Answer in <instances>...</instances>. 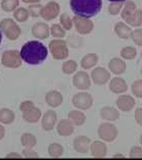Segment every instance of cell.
Here are the masks:
<instances>
[{"label": "cell", "instance_id": "1", "mask_svg": "<svg viewBox=\"0 0 142 160\" xmlns=\"http://www.w3.org/2000/svg\"><path fill=\"white\" fill-rule=\"evenodd\" d=\"M21 60L29 65H39L43 63L47 56L48 49L42 42L31 40L21 46L20 50Z\"/></svg>", "mask_w": 142, "mask_h": 160}, {"label": "cell", "instance_id": "2", "mask_svg": "<svg viewBox=\"0 0 142 160\" xmlns=\"http://www.w3.org/2000/svg\"><path fill=\"white\" fill-rule=\"evenodd\" d=\"M70 6L76 16L92 18L99 13L102 7L101 0H70Z\"/></svg>", "mask_w": 142, "mask_h": 160}, {"label": "cell", "instance_id": "3", "mask_svg": "<svg viewBox=\"0 0 142 160\" xmlns=\"http://www.w3.org/2000/svg\"><path fill=\"white\" fill-rule=\"evenodd\" d=\"M0 31L9 40L17 39L21 33V27L10 18H6L0 22Z\"/></svg>", "mask_w": 142, "mask_h": 160}, {"label": "cell", "instance_id": "4", "mask_svg": "<svg viewBox=\"0 0 142 160\" xmlns=\"http://www.w3.org/2000/svg\"><path fill=\"white\" fill-rule=\"evenodd\" d=\"M21 52L16 49H9L3 52L1 54V64L6 68L17 69L21 66Z\"/></svg>", "mask_w": 142, "mask_h": 160}, {"label": "cell", "instance_id": "5", "mask_svg": "<svg viewBox=\"0 0 142 160\" xmlns=\"http://www.w3.org/2000/svg\"><path fill=\"white\" fill-rule=\"evenodd\" d=\"M49 50L55 60H65L69 57V47L67 42L61 39H54L49 43Z\"/></svg>", "mask_w": 142, "mask_h": 160}, {"label": "cell", "instance_id": "6", "mask_svg": "<svg viewBox=\"0 0 142 160\" xmlns=\"http://www.w3.org/2000/svg\"><path fill=\"white\" fill-rule=\"evenodd\" d=\"M118 128L112 123H102L98 127V136L100 140L107 143H111L118 138Z\"/></svg>", "mask_w": 142, "mask_h": 160}, {"label": "cell", "instance_id": "7", "mask_svg": "<svg viewBox=\"0 0 142 160\" xmlns=\"http://www.w3.org/2000/svg\"><path fill=\"white\" fill-rule=\"evenodd\" d=\"M72 103L74 105V107L77 108L78 110L85 111L92 107L93 99L90 93L81 92L74 94V97H73V99H72Z\"/></svg>", "mask_w": 142, "mask_h": 160}, {"label": "cell", "instance_id": "8", "mask_svg": "<svg viewBox=\"0 0 142 160\" xmlns=\"http://www.w3.org/2000/svg\"><path fill=\"white\" fill-rule=\"evenodd\" d=\"M73 24H74L77 32L81 35H87L91 33L94 28L93 22L90 19H88V18H84V17H79V16L74 17Z\"/></svg>", "mask_w": 142, "mask_h": 160}, {"label": "cell", "instance_id": "9", "mask_svg": "<svg viewBox=\"0 0 142 160\" xmlns=\"http://www.w3.org/2000/svg\"><path fill=\"white\" fill-rule=\"evenodd\" d=\"M60 12V6L57 2L55 1H50L44 6H42L41 13L40 17L45 21H52L55 19L56 17H58Z\"/></svg>", "mask_w": 142, "mask_h": 160}, {"label": "cell", "instance_id": "10", "mask_svg": "<svg viewBox=\"0 0 142 160\" xmlns=\"http://www.w3.org/2000/svg\"><path fill=\"white\" fill-rule=\"evenodd\" d=\"M73 85L79 90H86L91 86V79L85 71L77 72L73 77Z\"/></svg>", "mask_w": 142, "mask_h": 160}, {"label": "cell", "instance_id": "11", "mask_svg": "<svg viewBox=\"0 0 142 160\" xmlns=\"http://www.w3.org/2000/svg\"><path fill=\"white\" fill-rule=\"evenodd\" d=\"M91 79L96 85H104L111 80V73L102 67H96L91 73Z\"/></svg>", "mask_w": 142, "mask_h": 160}, {"label": "cell", "instance_id": "12", "mask_svg": "<svg viewBox=\"0 0 142 160\" xmlns=\"http://www.w3.org/2000/svg\"><path fill=\"white\" fill-rule=\"evenodd\" d=\"M57 122V115L55 111L48 110L46 111L44 115H42V128L45 132H51L55 127V124Z\"/></svg>", "mask_w": 142, "mask_h": 160}, {"label": "cell", "instance_id": "13", "mask_svg": "<svg viewBox=\"0 0 142 160\" xmlns=\"http://www.w3.org/2000/svg\"><path fill=\"white\" fill-rule=\"evenodd\" d=\"M116 107L123 112H129L135 107V99L129 94H122L116 99Z\"/></svg>", "mask_w": 142, "mask_h": 160}, {"label": "cell", "instance_id": "14", "mask_svg": "<svg viewBox=\"0 0 142 160\" xmlns=\"http://www.w3.org/2000/svg\"><path fill=\"white\" fill-rule=\"evenodd\" d=\"M90 145L91 140L86 136H78L77 138H75L74 143H73L74 149L78 153L81 154L88 153V151L90 150Z\"/></svg>", "mask_w": 142, "mask_h": 160}, {"label": "cell", "instance_id": "15", "mask_svg": "<svg viewBox=\"0 0 142 160\" xmlns=\"http://www.w3.org/2000/svg\"><path fill=\"white\" fill-rule=\"evenodd\" d=\"M32 34L37 39H46L50 35V28L44 22H39L32 27Z\"/></svg>", "mask_w": 142, "mask_h": 160}, {"label": "cell", "instance_id": "16", "mask_svg": "<svg viewBox=\"0 0 142 160\" xmlns=\"http://www.w3.org/2000/svg\"><path fill=\"white\" fill-rule=\"evenodd\" d=\"M56 132L61 137H70L75 132V125L70 119H63L57 123Z\"/></svg>", "mask_w": 142, "mask_h": 160}, {"label": "cell", "instance_id": "17", "mask_svg": "<svg viewBox=\"0 0 142 160\" xmlns=\"http://www.w3.org/2000/svg\"><path fill=\"white\" fill-rule=\"evenodd\" d=\"M45 102L49 107L57 108L59 107L64 102V97L57 90H49L45 94Z\"/></svg>", "mask_w": 142, "mask_h": 160}, {"label": "cell", "instance_id": "18", "mask_svg": "<svg viewBox=\"0 0 142 160\" xmlns=\"http://www.w3.org/2000/svg\"><path fill=\"white\" fill-rule=\"evenodd\" d=\"M90 151L94 158H104L107 154V147L103 142L95 141L90 145Z\"/></svg>", "mask_w": 142, "mask_h": 160}, {"label": "cell", "instance_id": "19", "mask_svg": "<svg viewBox=\"0 0 142 160\" xmlns=\"http://www.w3.org/2000/svg\"><path fill=\"white\" fill-rule=\"evenodd\" d=\"M110 89L114 93L122 94L128 90V85L127 82L121 77H115L111 80L110 82Z\"/></svg>", "mask_w": 142, "mask_h": 160}, {"label": "cell", "instance_id": "20", "mask_svg": "<svg viewBox=\"0 0 142 160\" xmlns=\"http://www.w3.org/2000/svg\"><path fill=\"white\" fill-rule=\"evenodd\" d=\"M108 68L112 74L120 75L126 71V63L120 58H112L108 63Z\"/></svg>", "mask_w": 142, "mask_h": 160}, {"label": "cell", "instance_id": "21", "mask_svg": "<svg viewBox=\"0 0 142 160\" xmlns=\"http://www.w3.org/2000/svg\"><path fill=\"white\" fill-rule=\"evenodd\" d=\"M100 116L103 120L114 122L120 118V112L119 110H116V108L107 106V107H103L100 110Z\"/></svg>", "mask_w": 142, "mask_h": 160}, {"label": "cell", "instance_id": "22", "mask_svg": "<svg viewBox=\"0 0 142 160\" xmlns=\"http://www.w3.org/2000/svg\"><path fill=\"white\" fill-rule=\"evenodd\" d=\"M42 117L41 110L37 107H33L30 110L23 112V119L28 123H36Z\"/></svg>", "mask_w": 142, "mask_h": 160}, {"label": "cell", "instance_id": "23", "mask_svg": "<svg viewBox=\"0 0 142 160\" xmlns=\"http://www.w3.org/2000/svg\"><path fill=\"white\" fill-rule=\"evenodd\" d=\"M115 32L120 38L128 39L130 37L132 30H131L130 26H128L126 23H123V22H118V23L115 25Z\"/></svg>", "mask_w": 142, "mask_h": 160}, {"label": "cell", "instance_id": "24", "mask_svg": "<svg viewBox=\"0 0 142 160\" xmlns=\"http://www.w3.org/2000/svg\"><path fill=\"white\" fill-rule=\"evenodd\" d=\"M68 117L76 126H82L86 121V115L81 110H73L68 114Z\"/></svg>", "mask_w": 142, "mask_h": 160}, {"label": "cell", "instance_id": "25", "mask_svg": "<svg viewBox=\"0 0 142 160\" xmlns=\"http://www.w3.org/2000/svg\"><path fill=\"white\" fill-rule=\"evenodd\" d=\"M98 63V56L96 53H87L81 60V67L84 70H89V69L96 66Z\"/></svg>", "mask_w": 142, "mask_h": 160}, {"label": "cell", "instance_id": "26", "mask_svg": "<svg viewBox=\"0 0 142 160\" xmlns=\"http://www.w3.org/2000/svg\"><path fill=\"white\" fill-rule=\"evenodd\" d=\"M127 25H130L132 27H140L142 26V10L137 8L130 17L125 20Z\"/></svg>", "mask_w": 142, "mask_h": 160}, {"label": "cell", "instance_id": "27", "mask_svg": "<svg viewBox=\"0 0 142 160\" xmlns=\"http://www.w3.org/2000/svg\"><path fill=\"white\" fill-rule=\"evenodd\" d=\"M16 119V114L10 109L3 108L0 110V123L2 124H12Z\"/></svg>", "mask_w": 142, "mask_h": 160}, {"label": "cell", "instance_id": "28", "mask_svg": "<svg viewBox=\"0 0 142 160\" xmlns=\"http://www.w3.org/2000/svg\"><path fill=\"white\" fill-rule=\"evenodd\" d=\"M21 144L24 148H34L37 144V138L32 133H24L21 137Z\"/></svg>", "mask_w": 142, "mask_h": 160}, {"label": "cell", "instance_id": "29", "mask_svg": "<svg viewBox=\"0 0 142 160\" xmlns=\"http://www.w3.org/2000/svg\"><path fill=\"white\" fill-rule=\"evenodd\" d=\"M48 155L51 158H59L64 154V147L60 144L52 143L48 146Z\"/></svg>", "mask_w": 142, "mask_h": 160}, {"label": "cell", "instance_id": "30", "mask_svg": "<svg viewBox=\"0 0 142 160\" xmlns=\"http://www.w3.org/2000/svg\"><path fill=\"white\" fill-rule=\"evenodd\" d=\"M13 17L14 20L20 22V23H23V22H26L29 17H30V13H29V10L25 7H17V8L13 12Z\"/></svg>", "mask_w": 142, "mask_h": 160}, {"label": "cell", "instance_id": "31", "mask_svg": "<svg viewBox=\"0 0 142 160\" xmlns=\"http://www.w3.org/2000/svg\"><path fill=\"white\" fill-rule=\"evenodd\" d=\"M77 68H78L77 62L74 61V60H69V61H65L63 64L61 71H63L64 74L71 75V74L75 73V72L77 71Z\"/></svg>", "mask_w": 142, "mask_h": 160}, {"label": "cell", "instance_id": "32", "mask_svg": "<svg viewBox=\"0 0 142 160\" xmlns=\"http://www.w3.org/2000/svg\"><path fill=\"white\" fill-rule=\"evenodd\" d=\"M20 4V0H2L1 1V8L6 12H14Z\"/></svg>", "mask_w": 142, "mask_h": 160}, {"label": "cell", "instance_id": "33", "mask_svg": "<svg viewBox=\"0 0 142 160\" xmlns=\"http://www.w3.org/2000/svg\"><path fill=\"white\" fill-rule=\"evenodd\" d=\"M137 9V6L136 4L134 3L133 1H128L126 2V4L123 6V9H122V12H121V17L122 19L125 21L127 18L130 17L135 10Z\"/></svg>", "mask_w": 142, "mask_h": 160}, {"label": "cell", "instance_id": "34", "mask_svg": "<svg viewBox=\"0 0 142 160\" xmlns=\"http://www.w3.org/2000/svg\"><path fill=\"white\" fill-rule=\"evenodd\" d=\"M137 56V50L134 46H125L121 50V58L124 60H134Z\"/></svg>", "mask_w": 142, "mask_h": 160}, {"label": "cell", "instance_id": "35", "mask_svg": "<svg viewBox=\"0 0 142 160\" xmlns=\"http://www.w3.org/2000/svg\"><path fill=\"white\" fill-rule=\"evenodd\" d=\"M50 35L54 38H64L65 36V30L60 24H53L50 28Z\"/></svg>", "mask_w": 142, "mask_h": 160}, {"label": "cell", "instance_id": "36", "mask_svg": "<svg viewBox=\"0 0 142 160\" xmlns=\"http://www.w3.org/2000/svg\"><path fill=\"white\" fill-rule=\"evenodd\" d=\"M59 22H60V25L61 27H63L65 31H69L71 30L74 26V24H73V20L71 19V17L69 16L67 12L64 13H61L60 17H59Z\"/></svg>", "mask_w": 142, "mask_h": 160}, {"label": "cell", "instance_id": "37", "mask_svg": "<svg viewBox=\"0 0 142 160\" xmlns=\"http://www.w3.org/2000/svg\"><path fill=\"white\" fill-rule=\"evenodd\" d=\"M131 92L134 97L142 99V80H137V81L133 82L132 86H131Z\"/></svg>", "mask_w": 142, "mask_h": 160}, {"label": "cell", "instance_id": "38", "mask_svg": "<svg viewBox=\"0 0 142 160\" xmlns=\"http://www.w3.org/2000/svg\"><path fill=\"white\" fill-rule=\"evenodd\" d=\"M130 38L137 46H142V29H136L131 32Z\"/></svg>", "mask_w": 142, "mask_h": 160}, {"label": "cell", "instance_id": "39", "mask_svg": "<svg viewBox=\"0 0 142 160\" xmlns=\"http://www.w3.org/2000/svg\"><path fill=\"white\" fill-rule=\"evenodd\" d=\"M41 9H42V5L40 3H35V4H30V6L28 7L29 13L30 16L33 18H38L40 17V13H41Z\"/></svg>", "mask_w": 142, "mask_h": 160}, {"label": "cell", "instance_id": "40", "mask_svg": "<svg viewBox=\"0 0 142 160\" xmlns=\"http://www.w3.org/2000/svg\"><path fill=\"white\" fill-rule=\"evenodd\" d=\"M124 2H111L108 6V12L112 16H116L121 12V9L123 8Z\"/></svg>", "mask_w": 142, "mask_h": 160}, {"label": "cell", "instance_id": "41", "mask_svg": "<svg viewBox=\"0 0 142 160\" xmlns=\"http://www.w3.org/2000/svg\"><path fill=\"white\" fill-rule=\"evenodd\" d=\"M130 158L132 159H139L142 158V148L141 147H133L130 151Z\"/></svg>", "mask_w": 142, "mask_h": 160}, {"label": "cell", "instance_id": "42", "mask_svg": "<svg viewBox=\"0 0 142 160\" xmlns=\"http://www.w3.org/2000/svg\"><path fill=\"white\" fill-rule=\"evenodd\" d=\"M21 155H23V157H25V158H39L38 153L33 150V148L32 149L31 148H25L23 150Z\"/></svg>", "mask_w": 142, "mask_h": 160}, {"label": "cell", "instance_id": "43", "mask_svg": "<svg viewBox=\"0 0 142 160\" xmlns=\"http://www.w3.org/2000/svg\"><path fill=\"white\" fill-rule=\"evenodd\" d=\"M33 107H35V105L31 101H25L23 103H21L20 105V110L21 112H26L28 110H30Z\"/></svg>", "mask_w": 142, "mask_h": 160}, {"label": "cell", "instance_id": "44", "mask_svg": "<svg viewBox=\"0 0 142 160\" xmlns=\"http://www.w3.org/2000/svg\"><path fill=\"white\" fill-rule=\"evenodd\" d=\"M135 120L136 122L142 126V108H137L135 111Z\"/></svg>", "mask_w": 142, "mask_h": 160}, {"label": "cell", "instance_id": "45", "mask_svg": "<svg viewBox=\"0 0 142 160\" xmlns=\"http://www.w3.org/2000/svg\"><path fill=\"white\" fill-rule=\"evenodd\" d=\"M21 157H23V156H21V154L14 153V152H12V153H8L5 156V158H7V159H10V158H21Z\"/></svg>", "mask_w": 142, "mask_h": 160}, {"label": "cell", "instance_id": "46", "mask_svg": "<svg viewBox=\"0 0 142 160\" xmlns=\"http://www.w3.org/2000/svg\"><path fill=\"white\" fill-rule=\"evenodd\" d=\"M4 137H5V128L2 124H0V141L3 140Z\"/></svg>", "mask_w": 142, "mask_h": 160}, {"label": "cell", "instance_id": "47", "mask_svg": "<svg viewBox=\"0 0 142 160\" xmlns=\"http://www.w3.org/2000/svg\"><path fill=\"white\" fill-rule=\"evenodd\" d=\"M24 3H28V4H35V3H40L41 0H21Z\"/></svg>", "mask_w": 142, "mask_h": 160}, {"label": "cell", "instance_id": "48", "mask_svg": "<svg viewBox=\"0 0 142 160\" xmlns=\"http://www.w3.org/2000/svg\"><path fill=\"white\" fill-rule=\"evenodd\" d=\"M112 158H125V156H124L123 154H116L112 156Z\"/></svg>", "mask_w": 142, "mask_h": 160}, {"label": "cell", "instance_id": "49", "mask_svg": "<svg viewBox=\"0 0 142 160\" xmlns=\"http://www.w3.org/2000/svg\"><path fill=\"white\" fill-rule=\"evenodd\" d=\"M107 1H111V2H125L126 0H107Z\"/></svg>", "mask_w": 142, "mask_h": 160}, {"label": "cell", "instance_id": "50", "mask_svg": "<svg viewBox=\"0 0 142 160\" xmlns=\"http://www.w3.org/2000/svg\"><path fill=\"white\" fill-rule=\"evenodd\" d=\"M1 41H2V32L0 31V43H1Z\"/></svg>", "mask_w": 142, "mask_h": 160}, {"label": "cell", "instance_id": "51", "mask_svg": "<svg viewBox=\"0 0 142 160\" xmlns=\"http://www.w3.org/2000/svg\"><path fill=\"white\" fill-rule=\"evenodd\" d=\"M139 141H140V144L142 145V134L140 136V139H139Z\"/></svg>", "mask_w": 142, "mask_h": 160}, {"label": "cell", "instance_id": "52", "mask_svg": "<svg viewBox=\"0 0 142 160\" xmlns=\"http://www.w3.org/2000/svg\"><path fill=\"white\" fill-rule=\"evenodd\" d=\"M0 60H1V54H0Z\"/></svg>", "mask_w": 142, "mask_h": 160}, {"label": "cell", "instance_id": "53", "mask_svg": "<svg viewBox=\"0 0 142 160\" xmlns=\"http://www.w3.org/2000/svg\"><path fill=\"white\" fill-rule=\"evenodd\" d=\"M141 74H142V68H141Z\"/></svg>", "mask_w": 142, "mask_h": 160}, {"label": "cell", "instance_id": "54", "mask_svg": "<svg viewBox=\"0 0 142 160\" xmlns=\"http://www.w3.org/2000/svg\"><path fill=\"white\" fill-rule=\"evenodd\" d=\"M141 58H142V52H141Z\"/></svg>", "mask_w": 142, "mask_h": 160}]
</instances>
